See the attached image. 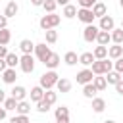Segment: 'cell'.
I'll return each mask as SVG.
<instances>
[{
	"label": "cell",
	"mask_w": 123,
	"mask_h": 123,
	"mask_svg": "<svg viewBox=\"0 0 123 123\" xmlns=\"http://www.w3.org/2000/svg\"><path fill=\"white\" fill-rule=\"evenodd\" d=\"M44 35H46V42L48 44H54L58 40V31L56 29H48V31H44Z\"/></svg>",
	"instance_id": "cell-33"
},
{
	"label": "cell",
	"mask_w": 123,
	"mask_h": 123,
	"mask_svg": "<svg viewBox=\"0 0 123 123\" xmlns=\"http://www.w3.org/2000/svg\"><path fill=\"white\" fill-rule=\"evenodd\" d=\"M56 98H58V92H54V90H44V96H42V100L46 102V104H56Z\"/></svg>",
	"instance_id": "cell-29"
},
{
	"label": "cell",
	"mask_w": 123,
	"mask_h": 123,
	"mask_svg": "<svg viewBox=\"0 0 123 123\" xmlns=\"http://www.w3.org/2000/svg\"><path fill=\"white\" fill-rule=\"evenodd\" d=\"M92 62H94V56H92V52H83V54L79 56V63H81V65H85V67L92 65Z\"/></svg>",
	"instance_id": "cell-23"
},
{
	"label": "cell",
	"mask_w": 123,
	"mask_h": 123,
	"mask_svg": "<svg viewBox=\"0 0 123 123\" xmlns=\"http://www.w3.org/2000/svg\"><path fill=\"white\" fill-rule=\"evenodd\" d=\"M15 111H17V115H29V111H31V102H27V100L17 102Z\"/></svg>",
	"instance_id": "cell-16"
},
{
	"label": "cell",
	"mask_w": 123,
	"mask_h": 123,
	"mask_svg": "<svg viewBox=\"0 0 123 123\" xmlns=\"http://www.w3.org/2000/svg\"><path fill=\"white\" fill-rule=\"evenodd\" d=\"M92 56H94V60H106L108 58V46H96L94 48V52H92Z\"/></svg>",
	"instance_id": "cell-22"
},
{
	"label": "cell",
	"mask_w": 123,
	"mask_h": 123,
	"mask_svg": "<svg viewBox=\"0 0 123 123\" xmlns=\"http://www.w3.org/2000/svg\"><path fill=\"white\" fill-rule=\"evenodd\" d=\"M54 115H56V121H58V123H69V110H67L65 106L56 108Z\"/></svg>",
	"instance_id": "cell-10"
},
{
	"label": "cell",
	"mask_w": 123,
	"mask_h": 123,
	"mask_svg": "<svg viewBox=\"0 0 123 123\" xmlns=\"http://www.w3.org/2000/svg\"><path fill=\"white\" fill-rule=\"evenodd\" d=\"M25 96H27V90H25V86L17 85V86H13V88H12V98H15L17 102L25 100Z\"/></svg>",
	"instance_id": "cell-14"
},
{
	"label": "cell",
	"mask_w": 123,
	"mask_h": 123,
	"mask_svg": "<svg viewBox=\"0 0 123 123\" xmlns=\"http://www.w3.org/2000/svg\"><path fill=\"white\" fill-rule=\"evenodd\" d=\"M90 10H92V15H94V17H104V15H108V8H106L104 2H96Z\"/></svg>",
	"instance_id": "cell-12"
},
{
	"label": "cell",
	"mask_w": 123,
	"mask_h": 123,
	"mask_svg": "<svg viewBox=\"0 0 123 123\" xmlns=\"http://www.w3.org/2000/svg\"><path fill=\"white\" fill-rule=\"evenodd\" d=\"M31 4H33V6H42L44 0H31Z\"/></svg>",
	"instance_id": "cell-44"
},
{
	"label": "cell",
	"mask_w": 123,
	"mask_h": 123,
	"mask_svg": "<svg viewBox=\"0 0 123 123\" xmlns=\"http://www.w3.org/2000/svg\"><path fill=\"white\" fill-rule=\"evenodd\" d=\"M15 79H17V73H15V69H12V67H8V69L2 73V81H4L6 85H15Z\"/></svg>",
	"instance_id": "cell-13"
},
{
	"label": "cell",
	"mask_w": 123,
	"mask_h": 123,
	"mask_svg": "<svg viewBox=\"0 0 123 123\" xmlns=\"http://www.w3.org/2000/svg\"><path fill=\"white\" fill-rule=\"evenodd\" d=\"M113 71H117V73H121V75H123V56H121L119 60H115V62H113Z\"/></svg>",
	"instance_id": "cell-38"
},
{
	"label": "cell",
	"mask_w": 123,
	"mask_h": 123,
	"mask_svg": "<svg viewBox=\"0 0 123 123\" xmlns=\"http://www.w3.org/2000/svg\"><path fill=\"white\" fill-rule=\"evenodd\" d=\"M35 54H37L38 62L44 63L48 60V56L52 54V50H50V46H46V42H40V44H35Z\"/></svg>",
	"instance_id": "cell-5"
},
{
	"label": "cell",
	"mask_w": 123,
	"mask_h": 123,
	"mask_svg": "<svg viewBox=\"0 0 123 123\" xmlns=\"http://www.w3.org/2000/svg\"><path fill=\"white\" fill-rule=\"evenodd\" d=\"M17 12H19V6H17V2H15V0H12V2H8L6 10H4V15L10 19V17H13Z\"/></svg>",
	"instance_id": "cell-15"
},
{
	"label": "cell",
	"mask_w": 123,
	"mask_h": 123,
	"mask_svg": "<svg viewBox=\"0 0 123 123\" xmlns=\"http://www.w3.org/2000/svg\"><path fill=\"white\" fill-rule=\"evenodd\" d=\"M98 33H100V29H98L96 25H86L85 31H83V38H85L86 42H94L96 37H98Z\"/></svg>",
	"instance_id": "cell-6"
},
{
	"label": "cell",
	"mask_w": 123,
	"mask_h": 123,
	"mask_svg": "<svg viewBox=\"0 0 123 123\" xmlns=\"http://www.w3.org/2000/svg\"><path fill=\"white\" fill-rule=\"evenodd\" d=\"M98 29L100 31H113L115 29V21H113V17L111 15H104V17H100V25H98Z\"/></svg>",
	"instance_id": "cell-9"
},
{
	"label": "cell",
	"mask_w": 123,
	"mask_h": 123,
	"mask_svg": "<svg viewBox=\"0 0 123 123\" xmlns=\"http://www.w3.org/2000/svg\"><path fill=\"white\" fill-rule=\"evenodd\" d=\"M10 40H12V33H10V29H0V44L6 46Z\"/></svg>",
	"instance_id": "cell-32"
},
{
	"label": "cell",
	"mask_w": 123,
	"mask_h": 123,
	"mask_svg": "<svg viewBox=\"0 0 123 123\" xmlns=\"http://www.w3.org/2000/svg\"><path fill=\"white\" fill-rule=\"evenodd\" d=\"M60 21H62L60 15H56V13H48V15H42V17H40L38 25H40V29L48 31V29H56V27L60 25Z\"/></svg>",
	"instance_id": "cell-3"
},
{
	"label": "cell",
	"mask_w": 123,
	"mask_h": 123,
	"mask_svg": "<svg viewBox=\"0 0 123 123\" xmlns=\"http://www.w3.org/2000/svg\"><path fill=\"white\" fill-rule=\"evenodd\" d=\"M10 123H29V117L27 115H15L10 119Z\"/></svg>",
	"instance_id": "cell-39"
},
{
	"label": "cell",
	"mask_w": 123,
	"mask_h": 123,
	"mask_svg": "<svg viewBox=\"0 0 123 123\" xmlns=\"http://www.w3.org/2000/svg\"><path fill=\"white\" fill-rule=\"evenodd\" d=\"M37 110H38L40 113H46V111L50 110V104H46L44 100H40V102H37Z\"/></svg>",
	"instance_id": "cell-37"
},
{
	"label": "cell",
	"mask_w": 123,
	"mask_h": 123,
	"mask_svg": "<svg viewBox=\"0 0 123 123\" xmlns=\"http://www.w3.org/2000/svg\"><path fill=\"white\" fill-rule=\"evenodd\" d=\"M111 69H113V62H110L108 58L106 60H94L92 62V67H90L92 75H106Z\"/></svg>",
	"instance_id": "cell-1"
},
{
	"label": "cell",
	"mask_w": 123,
	"mask_h": 123,
	"mask_svg": "<svg viewBox=\"0 0 123 123\" xmlns=\"http://www.w3.org/2000/svg\"><path fill=\"white\" fill-rule=\"evenodd\" d=\"M92 85H94V88L100 92V90H106V86H108V83H106V79L102 77V75H96L94 79H92Z\"/></svg>",
	"instance_id": "cell-25"
},
{
	"label": "cell",
	"mask_w": 123,
	"mask_h": 123,
	"mask_svg": "<svg viewBox=\"0 0 123 123\" xmlns=\"http://www.w3.org/2000/svg\"><path fill=\"white\" fill-rule=\"evenodd\" d=\"M96 92H98V90L94 88L92 83H88V85L83 86V96H85V98H90V100H92V98H96Z\"/></svg>",
	"instance_id": "cell-26"
},
{
	"label": "cell",
	"mask_w": 123,
	"mask_h": 123,
	"mask_svg": "<svg viewBox=\"0 0 123 123\" xmlns=\"http://www.w3.org/2000/svg\"><path fill=\"white\" fill-rule=\"evenodd\" d=\"M88 2H90V4H92V6H94V4H96V2H98V0H88Z\"/></svg>",
	"instance_id": "cell-49"
},
{
	"label": "cell",
	"mask_w": 123,
	"mask_h": 123,
	"mask_svg": "<svg viewBox=\"0 0 123 123\" xmlns=\"http://www.w3.org/2000/svg\"><path fill=\"white\" fill-rule=\"evenodd\" d=\"M63 62H65L67 65H75V63L79 62V56H77L75 52H67V54L63 56Z\"/></svg>",
	"instance_id": "cell-34"
},
{
	"label": "cell",
	"mask_w": 123,
	"mask_h": 123,
	"mask_svg": "<svg viewBox=\"0 0 123 123\" xmlns=\"http://www.w3.org/2000/svg\"><path fill=\"white\" fill-rule=\"evenodd\" d=\"M8 69V65H6V60H0V73H4Z\"/></svg>",
	"instance_id": "cell-43"
},
{
	"label": "cell",
	"mask_w": 123,
	"mask_h": 123,
	"mask_svg": "<svg viewBox=\"0 0 123 123\" xmlns=\"http://www.w3.org/2000/svg\"><path fill=\"white\" fill-rule=\"evenodd\" d=\"M121 77H123L121 73H117V71H113V69H111L110 73H106V77H104V79H106V83H108V85H115V83H119V81H121Z\"/></svg>",
	"instance_id": "cell-24"
},
{
	"label": "cell",
	"mask_w": 123,
	"mask_h": 123,
	"mask_svg": "<svg viewBox=\"0 0 123 123\" xmlns=\"http://www.w3.org/2000/svg\"><path fill=\"white\" fill-rule=\"evenodd\" d=\"M44 65H46L48 69H56V67L60 65V56H58L56 52H52V54L48 56V60L44 62Z\"/></svg>",
	"instance_id": "cell-18"
},
{
	"label": "cell",
	"mask_w": 123,
	"mask_h": 123,
	"mask_svg": "<svg viewBox=\"0 0 123 123\" xmlns=\"http://www.w3.org/2000/svg\"><path fill=\"white\" fill-rule=\"evenodd\" d=\"M56 0H44V4H42V8H44V12H48V13H54V10H56Z\"/></svg>",
	"instance_id": "cell-36"
},
{
	"label": "cell",
	"mask_w": 123,
	"mask_h": 123,
	"mask_svg": "<svg viewBox=\"0 0 123 123\" xmlns=\"http://www.w3.org/2000/svg\"><path fill=\"white\" fill-rule=\"evenodd\" d=\"M4 60H6V65L12 67V69H15V65H19V56L15 52H8V56Z\"/></svg>",
	"instance_id": "cell-17"
},
{
	"label": "cell",
	"mask_w": 123,
	"mask_h": 123,
	"mask_svg": "<svg viewBox=\"0 0 123 123\" xmlns=\"http://www.w3.org/2000/svg\"><path fill=\"white\" fill-rule=\"evenodd\" d=\"M4 100H6V92L0 88V104H4Z\"/></svg>",
	"instance_id": "cell-45"
},
{
	"label": "cell",
	"mask_w": 123,
	"mask_h": 123,
	"mask_svg": "<svg viewBox=\"0 0 123 123\" xmlns=\"http://www.w3.org/2000/svg\"><path fill=\"white\" fill-rule=\"evenodd\" d=\"M121 56H123V46H121V44L108 46V58H110V60H119Z\"/></svg>",
	"instance_id": "cell-11"
},
{
	"label": "cell",
	"mask_w": 123,
	"mask_h": 123,
	"mask_svg": "<svg viewBox=\"0 0 123 123\" xmlns=\"http://www.w3.org/2000/svg\"><path fill=\"white\" fill-rule=\"evenodd\" d=\"M110 37H111L113 44H121V42H123V29H113V31L110 33Z\"/></svg>",
	"instance_id": "cell-30"
},
{
	"label": "cell",
	"mask_w": 123,
	"mask_h": 123,
	"mask_svg": "<svg viewBox=\"0 0 123 123\" xmlns=\"http://www.w3.org/2000/svg\"><path fill=\"white\" fill-rule=\"evenodd\" d=\"M75 15H77V8H75L73 4H67V6H63V17L71 19V17H75Z\"/></svg>",
	"instance_id": "cell-31"
},
{
	"label": "cell",
	"mask_w": 123,
	"mask_h": 123,
	"mask_svg": "<svg viewBox=\"0 0 123 123\" xmlns=\"http://www.w3.org/2000/svg\"><path fill=\"white\" fill-rule=\"evenodd\" d=\"M19 48H21L23 54H33V52H35V44H33L29 38H23V40L19 42Z\"/></svg>",
	"instance_id": "cell-21"
},
{
	"label": "cell",
	"mask_w": 123,
	"mask_h": 123,
	"mask_svg": "<svg viewBox=\"0 0 123 123\" xmlns=\"http://www.w3.org/2000/svg\"><path fill=\"white\" fill-rule=\"evenodd\" d=\"M113 86H115V92H119V94H123V79H121L119 83H115Z\"/></svg>",
	"instance_id": "cell-41"
},
{
	"label": "cell",
	"mask_w": 123,
	"mask_h": 123,
	"mask_svg": "<svg viewBox=\"0 0 123 123\" xmlns=\"http://www.w3.org/2000/svg\"><path fill=\"white\" fill-rule=\"evenodd\" d=\"M19 67H21L23 73H33V69H35V58H33V54H23L19 58Z\"/></svg>",
	"instance_id": "cell-4"
},
{
	"label": "cell",
	"mask_w": 123,
	"mask_h": 123,
	"mask_svg": "<svg viewBox=\"0 0 123 123\" xmlns=\"http://www.w3.org/2000/svg\"><path fill=\"white\" fill-rule=\"evenodd\" d=\"M56 88H58V92H69L71 90V81L69 79H58V83H56Z\"/></svg>",
	"instance_id": "cell-19"
},
{
	"label": "cell",
	"mask_w": 123,
	"mask_h": 123,
	"mask_svg": "<svg viewBox=\"0 0 123 123\" xmlns=\"http://www.w3.org/2000/svg\"><path fill=\"white\" fill-rule=\"evenodd\" d=\"M104 123H115V121H113V119H106Z\"/></svg>",
	"instance_id": "cell-48"
},
{
	"label": "cell",
	"mask_w": 123,
	"mask_h": 123,
	"mask_svg": "<svg viewBox=\"0 0 123 123\" xmlns=\"http://www.w3.org/2000/svg\"><path fill=\"white\" fill-rule=\"evenodd\" d=\"M121 29H123V25H121Z\"/></svg>",
	"instance_id": "cell-51"
},
{
	"label": "cell",
	"mask_w": 123,
	"mask_h": 123,
	"mask_svg": "<svg viewBox=\"0 0 123 123\" xmlns=\"http://www.w3.org/2000/svg\"><path fill=\"white\" fill-rule=\"evenodd\" d=\"M92 110L96 113H102L106 110V100L104 98H92Z\"/></svg>",
	"instance_id": "cell-28"
},
{
	"label": "cell",
	"mask_w": 123,
	"mask_h": 123,
	"mask_svg": "<svg viewBox=\"0 0 123 123\" xmlns=\"http://www.w3.org/2000/svg\"><path fill=\"white\" fill-rule=\"evenodd\" d=\"M0 29H8V17L0 15Z\"/></svg>",
	"instance_id": "cell-40"
},
{
	"label": "cell",
	"mask_w": 123,
	"mask_h": 123,
	"mask_svg": "<svg viewBox=\"0 0 123 123\" xmlns=\"http://www.w3.org/2000/svg\"><path fill=\"white\" fill-rule=\"evenodd\" d=\"M77 17H79V21H83L86 25H92V21H94L92 10H86V8H79L77 10Z\"/></svg>",
	"instance_id": "cell-7"
},
{
	"label": "cell",
	"mask_w": 123,
	"mask_h": 123,
	"mask_svg": "<svg viewBox=\"0 0 123 123\" xmlns=\"http://www.w3.org/2000/svg\"><path fill=\"white\" fill-rule=\"evenodd\" d=\"M6 56H8V48H6V46H2V44H0V60H4V58H6Z\"/></svg>",
	"instance_id": "cell-42"
},
{
	"label": "cell",
	"mask_w": 123,
	"mask_h": 123,
	"mask_svg": "<svg viewBox=\"0 0 123 123\" xmlns=\"http://www.w3.org/2000/svg\"><path fill=\"white\" fill-rule=\"evenodd\" d=\"M42 96H44V88L42 86H33L31 88V100L33 102H40Z\"/></svg>",
	"instance_id": "cell-27"
},
{
	"label": "cell",
	"mask_w": 123,
	"mask_h": 123,
	"mask_svg": "<svg viewBox=\"0 0 123 123\" xmlns=\"http://www.w3.org/2000/svg\"><path fill=\"white\" fill-rule=\"evenodd\" d=\"M2 119H6V110H4V108H0V121H2Z\"/></svg>",
	"instance_id": "cell-47"
},
{
	"label": "cell",
	"mask_w": 123,
	"mask_h": 123,
	"mask_svg": "<svg viewBox=\"0 0 123 123\" xmlns=\"http://www.w3.org/2000/svg\"><path fill=\"white\" fill-rule=\"evenodd\" d=\"M96 42H98L100 46H108V44L111 42L110 33H108V31H100V33H98V37H96Z\"/></svg>",
	"instance_id": "cell-20"
},
{
	"label": "cell",
	"mask_w": 123,
	"mask_h": 123,
	"mask_svg": "<svg viewBox=\"0 0 123 123\" xmlns=\"http://www.w3.org/2000/svg\"><path fill=\"white\" fill-rule=\"evenodd\" d=\"M15 108H17V100H15V98L10 96V98L4 100V110H6V111H8V110H15Z\"/></svg>",
	"instance_id": "cell-35"
},
{
	"label": "cell",
	"mask_w": 123,
	"mask_h": 123,
	"mask_svg": "<svg viewBox=\"0 0 123 123\" xmlns=\"http://www.w3.org/2000/svg\"><path fill=\"white\" fill-rule=\"evenodd\" d=\"M92 79H94V75H92V71L86 67V69H81L79 73H77V83L79 85H88V83H92Z\"/></svg>",
	"instance_id": "cell-8"
},
{
	"label": "cell",
	"mask_w": 123,
	"mask_h": 123,
	"mask_svg": "<svg viewBox=\"0 0 123 123\" xmlns=\"http://www.w3.org/2000/svg\"><path fill=\"white\" fill-rule=\"evenodd\" d=\"M58 79H60V75H58L54 69H50V71H46V73L40 75V85H38V86H42L44 90H52V88L56 86Z\"/></svg>",
	"instance_id": "cell-2"
},
{
	"label": "cell",
	"mask_w": 123,
	"mask_h": 123,
	"mask_svg": "<svg viewBox=\"0 0 123 123\" xmlns=\"http://www.w3.org/2000/svg\"><path fill=\"white\" fill-rule=\"evenodd\" d=\"M119 6H121V8H123V0H119Z\"/></svg>",
	"instance_id": "cell-50"
},
{
	"label": "cell",
	"mask_w": 123,
	"mask_h": 123,
	"mask_svg": "<svg viewBox=\"0 0 123 123\" xmlns=\"http://www.w3.org/2000/svg\"><path fill=\"white\" fill-rule=\"evenodd\" d=\"M56 4H60V6H67L69 0H56Z\"/></svg>",
	"instance_id": "cell-46"
}]
</instances>
